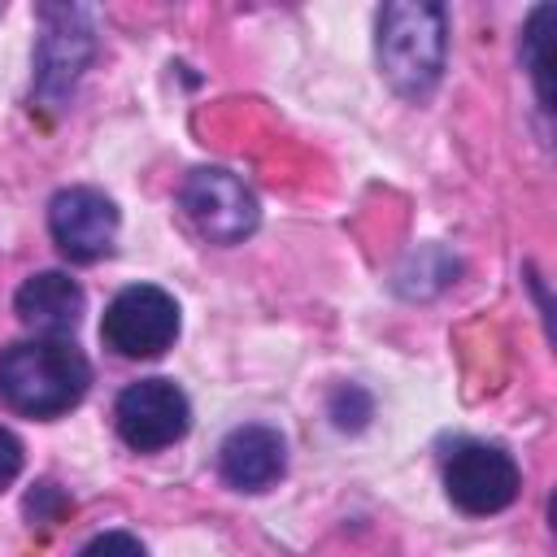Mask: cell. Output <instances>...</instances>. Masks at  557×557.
<instances>
[{
	"instance_id": "1",
	"label": "cell",
	"mask_w": 557,
	"mask_h": 557,
	"mask_svg": "<svg viewBox=\"0 0 557 557\" xmlns=\"http://www.w3.org/2000/svg\"><path fill=\"white\" fill-rule=\"evenodd\" d=\"M91 383L87 357L65 339H26L0 357V396L30 418L65 413Z\"/></svg>"
},
{
	"instance_id": "2",
	"label": "cell",
	"mask_w": 557,
	"mask_h": 557,
	"mask_svg": "<svg viewBox=\"0 0 557 557\" xmlns=\"http://www.w3.org/2000/svg\"><path fill=\"white\" fill-rule=\"evenodd\" d=\"M444 48H448V22L440 4L426 0H396L383 4L379 13V70L383 78L418 100L435 87L444 70Z\"/></svg>"
},
{
	"instance_id": "3",
	"label": "cell",
	"mask_w": 557,
	"mask_h": 557,
	"mask_svg": "<svg viewBox=\"0 0 557 557\" xmlns=\"http://www.w3.org/2000/svg\"><path fill=\"white\" fill-rule=\"evenodd\" d=\"M178 335V305L152 283L122 287L100 322V339L122 357H161Z\"/></svg>"
},
{
	"instance_id": "4",
	"label": "cell",
	"mask_w": 557,
	"mask_h": 557,
	"mask_svg": "<svg viewBox=\"0 0 557 557\" xmlns=\"http://www.w3.org/2000/svg\"><path fill=\"white\" fill-rule=\"evenodd\" d=\"M183 209L196 222V231L213 244H239L244 235L257 231V218H261L257 196L231 170H218V165H205V170L187 174Z\"/></svg>"
},
{
	"instance_id": "5",
	"label": "cell",
	"mask_w": 557,
	"mask_h": 557,
	"mask_svg": "<svg viewBox=\"0 0 557 557\" xmlns=\"http://www.w3.org/2000/svg\"><path fill=\"white\" fill-rule=\"evenodd\" d=\"M39 17H44V35L35 52V91L48 104H61L91 57V17L70 4H44Z\"/></svg>"
},
{
	"instance_id": "6",
	"label": "cell",
	"mask_w": 557,
	"mask_h": 557,
	"mask_svg": "<svg viewBox=\"0 0 557 557\" xmlns=\"http://www.w3.org/2000/svg\"><path fill=\"white\" fill-rule=\"evenodd\" d=\"M113 422H117V435L131 448L152 453V448H165V444L183 440V431L191 422V409H187V396L170 379H139L117 396Z\"/></svg>"
},
{
	"instance_id": "7",
	"label": "cell",
	"mask_w": 557,
	"mask_h": 557,
	"mask_svg": "<svg viewBox=\"0 0 557 557\" xmlns=\"http://www.w3.org/2000/svg\"><path fill=\"white\" fill-rule=\"evenodd\" d=\"M444 487L461 513H500L513 505L522 479L509 453L492 444H461L444 466Z\"/></svg>"
},
{
	"instance_id": "8",
	"label": "cell",
	"mask_w": 557,
	"mask_h": 557,
	"mask_svg": "<svg viewBox=\"0 0 557 557\" xmlns=\"http://www.w3.org/2000/svg\"><path fill=\"white\" fill-rule=\"evenodd\" d=\"M48 231L70 261H96L113 248L117 209L96 187H65L48 205Z\"/></svg>"
},
{
	"instance_id": "9",
	"label": "cell",
	"mask_w": 557,
	"mask_h": 557,
	"mask_svg": "<svg viewBox=\"0 0 557 557\" xmlns=\"http://www.w3.org/2000/svg\"><path fill=\"white\" fill-rule=\"evenodd\" d=\"M283 466H287V448H283V435L274 426H235L226 440H222V453H218V470L231 487L239 492H265L270 483L283 479Z\"/></svg>"
},
{
	"instance_id": "10",
	"label": "cell",
	"mask_w": 557,
	"mask_h": 557,
	"mask_svg": "<svg viewBox=\"0 0 557 557\" xmlns=\"http://www.w3.org/2000/svg\"><path fill=\"white\" fill-rule=\"evenodd\" d=\"M83 287L65 274V270H44V274H30L17 296H13V309L17 318L30 326V331H44V335H65L78 326L83 318Z\"/></svg>"
},
{
	"instance_id": "11",
	"label": "cell",
	"mask_w": 557,
	"mask_h": 557,
	"mask_svg": "<svg viewBox=\"0 0 557 557\" xmlns=\"http://www.w3.org/2000/svg\"><path fill=\"white\" fill-rule=\"evenodd\" d=\"M553 4H540L522 30V65L531 70L535 78V91H540V104L548 109L553 100V57H548V44H553Z\"/></svg>"
},
{
	"instance_id": "12",
	"label": "cell",
	"mask_w": 557,
	"mask_h": 557,
	"mask_svg": "<svg viewBox=\"0 0 557 557\" xmlns=\"http://www.w3.org/2000/svg\"><path fill=\"white\" fill-rule=\"evenodd\" d=\"M78 557H148V553H144V544H139L135 535H126V531H104V535H96Z\"/></svg>"
},
{
	"instance_id": "13",
	"label": "cell",
	"mask_w": 557,
	"mask_h": 557,
	"mask_svg": "<svg viewBox=\"0 0 557 557\" xmlns=\"http://www.w3.org/2000/svg\"><path fill=\"white\" fill-rule=\"evenodd\" d=\"M17 470H22V444H17L9 431H0V487L13 483Z\"/></svg>"
}]
</instances>
